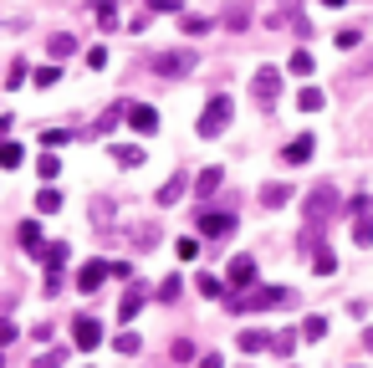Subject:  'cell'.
Wrapping results in <instances>:
<instances>
[{
    "mask_svg": "<svg viewBox=\"0 0 373 368\" xmlns=\"http://www.w3.org/2000/svg\"><path fill=\"white\" fill-rule=\"evenodd\" d=\"M200 368H225V358H220V353H204V358H200Z\"/></svg>",
    "mask_w": 373,
    "mask_h": 368,
    "instance_id": "cell-42",
    "label": "cell"
},
{
    "mask_svg": "<svg viewBox=\"0 0 373 368\" xmlns=\"http://www.w3.org/2000/svg\"><path fill=\"white\" fill-rule=\"evenodd\" d=\"M195 286H200V292L210 297V302H215V297H225V282H220V276H210V271H204V276H195Z\"/></svg>",
    "mask_w": 373,
    "mask_h": 368,
    "instance_id": "cell-21",
    "label": "cell"
},
{
    "mask_svg": "<svg viewBox=\"0 0 373 368\" xmlns=\"http://www.w3.org/2000/svg\"><path fill=\"white\" fill-rule=\"evenodd\" d=\"M72 343L82 348V353H93V348L102 343V327H97L93 318H77V322H72Z\"/></svg>",
    "mask_w": 373,
    "mask_h": 368,
    "instance_id": "cell-8",
    "label": "cell"
},
{
    "mask_svg": "<svg viewBox=\"0 0 373 368\" xmlns=\"http://www.w3.org/2000/svg\"><path fill=\"white\" fill-rule=\"evenodd\" d=\"M287 67L297 72V77H307V72H312V51H291V62H287Z\"/></svg>",
    "mask_w": 373,
    "mask_h": 368,
    "instance_id": "cell-31",
    "label": "cell"
},
{
    "mask_svg": "<svg viewBox=\"0 0 373 368\" xmlns=\"http://www.w3.org/2000/svg\"><path fill=\"white\" fill-rule=\"evenodd\" d=\"M323 6H332V10H338V6H348V0H323Z\"/></svg>",
    "mask_w": 373,
    "mask_h": 368,
    "instance_id": "cell-44",
    "label": "cell"
},
{
    "mask_svg": "<svg viewBox=\"0 0 373 368\" xmlns=\"http://www.w3.org/2000/svg\"><path fill=\"white\" fill-rule=\"evenodd\" d=\"M230 113H236V102H230L225 92H215V98L204 102V113H200V138H220L225 123H230Z\"/></svg>",
    "mask_w": 373,
    "mask_h": 368,
    "instance_id": "cell-2",
    "label": "cell"
},
{
    "mask_svg": "<svg viewBox=\"0 0 373 368\" xmlns=\"http://www.w3.org/2000/svg\"><path fill=\"white\" fill-rule=\"evenodd\" d=\"M189 190V174H184V169H179V174L169 179V184H164V190H159V205H174L179 200V194H184Z\"/></svg>",
    "mask_w": 373,
    "mask_h": 368,
    "instance_id": "cell-17",
    "label": "cell"
},
{
    "mask_svg": "<svg viewBox=\"0 0 373 368\" xmlns=\"http://www.w3.org/2000/svg\"><path fill=\"white\" fill-rule=\"evenodd\" d=\"M21 143H0V169H21Z\"/></svg>",
    "mask_w": 373,
    "mask_h": 368,
    "instance_id": "cell-26",
    "label": "cell"
},
{
    "mask_svg": "<svg viewBox=\"0 0 373 368\" xmlns=\"http://www.w3.org/2000/svg\"><path fill=\"white\" fill-rule=\"evenodd\" d=\"M128 128H133V134H159V108H149V102H128Z\"/></svg>",
    "mask_w": 373,
    "mask_h": 368,
    "instance_id": "cell-7",
    "label": "cell"
},
{
    "mask_svg": "<svg viewBox=\"0 0 373 368\" xmlns=\"http://www.w3.org/2000/svg\"><path fill=\"white\" fill-rule=\"evenodd\" d=\"M87 67H108V46H93V51H87Z\"/></svg>",
    "mask_w": 373,
    "mask_h": 368,
    "instance_id": "cell-39",
    "label": "cell"
},
{
    "mask_svg": "<svg viewBox=\"0 0 373 368\" xmlns=\"http://www.w3.org/2000/svg\"><path fill=\"white\" fill-rule=\"evenodd\" d=\"M291 343H297L291 333H276V338H271V348H276V353H291Z\"/></svg>",
    "mask_w": 373,
    "mask_h": 368,
    "instance_id": "cell-40",
    "label": "cell"
},
{
    "mask_svg": "<svg viewBox=\"0 0 373 368\" xmlns=\"http://www.w3.org/2000/svg\"><path fill=\"white\" fill-rule=\"evenodd\" d=\"M287 200H291L287 184H266V190H261V205H271V210H276V205H287Z\"/></svg>",
    "mask_w": 373,
    "mask_h": 368,
    "instance_id": "cell-22",
    "label": "cell"
},
{
    "mask_svg": "<svg viewBox=\"0 0 373 368\" xmlns=\"http://www.w3.org/2000/svg\"><path fill=\"white\" fill-rule=\"evenodd\" d=\"M153 72H159V77H184V72H195V51H159V57H153Z\"/></svg>",
    "mask_w": 373,
    "mask_h": 368,
    "instance_id": "cell-4",
    "label": "cell"
},
{
    "mask_svg": "<svg viewBox=\"0 0 373 368\" xmlns=\"http://www.w3.org/2000/svg\"><path fill=\"white\" fill-rule=\"evenodd\" d=\"M225 276H230V286H251L256 282V256H236Z\"/></svg>",
    "mask_w": 373,
    "mask_h": 368,
    "instance_id": "cell-11",
    "label": "cell"
},
{
    "mask_svg": "<svg viewBox=\"0 0 373 368\" xmlns=\"http://www.w3.org/2000/svg\"><path fill=\"white\" fill-rule=\"evenodd\" d=\"M108 276H113V261H82L77 266V292H97Z\"/></svg>",
    "mask_w": 373,
    "mask_h": 368,
    "instance_id": "cell-6",
    "label": "cell"
},
{
    "mask_svg": "<svg viewBox=\"0 0 373 368\" xmlns=\"http://www.w3.org/2000/svg\"><path fill=\"white\" fill-rule=\"evenodd\" d=\"M261 348H271V333H261V327H246V333H240V353H261Z\"/></svg>",
    "mask_w": 373,
    "mask_h": 368,
    "instance_id": "cell-16",
    "label": "cell"
},
{
    "mask_svg": "<svg viewBox=\"0 0 373 368\" xmlns=\"http://www.w3.org/2000/svg\"><path fill=\"white\" fill-rule=\"evenodd\" d=\"M363 343H368V353H373V327H368V333H363Z\"/></svg>",
    "mask_w": 373,
    "mask_h": 368,
    "instance_id": "cell-43",
    "label": "cell"
},
{
    "mask_svg": "<svg viewBox=\"0 0 373 368\" xmlns=\"http://www.w3.org/2000/svg\"><path fill=\"white\" fill-rule=\"evenodd\" d=\"M230 230H236V215H215V210L200 215V235H230Z\"/></svg>",
    "mask_w": 373,
    "mask_h": 368,
    "instance_id": "cell-10",
    "label": "cell"
},
{
    "mask_svg": "<svg viewBox=\"0 0 373 368\" xmlns=\"http://www.w3.org/2000/svg\"><path fill=\"white\" fill-rule=\"evenodd\" d=\"M113 348H118V353H128V358H133V353L144 348V338H138V333H118V338H113Z\"/></svg>",
    "mask_w": 373,
    "mask_h": 368,
    "instance_id": "cell-27",
    "label": "cell"
},
{
    "mask_svg": "<svg viewBox=\"0 0 373 368\" xmlns=\"http://www.w3.org/2000/svg\"><path fill=\"white\" fill-rule=\"evenodd\" d=\"M287 302H297L291 286H261V292H236V297H225V307H230V312H266V307H287Z\"/></svg>",
    "mask_w": 373,
    "mask_h": 368,
    "instance_id": "cell-1",
    "label": "cell"
},
{
    "mask_svg": "<svg viewBox=\"0 0 373 368\" xmlns=\"http://www.w3.org/2000/svg\"><path fill=\"white\" fill-rule=\"evenodd\" d=\"M353 241H358V246H373V220H368V210H363V215H353Z\"/></svg>",
    "mask_w": 373,
    "mask_h": 368,
    "instance_id": "cell-20",
    "label": "cell"
},
{
    "mask_svg": "<svg viewBox=\"0 0 373 368\" xmlns=\"http://www.w3.org/2000/svg\"><path fill=\"white\" fill-rule=\"evenodd\" d=\"M332 200H338V190H332V184H317V190L307 194V235H317V226L332 215Z\"/></svg>",
    "mask_w": 373,
    "mask_h": 368,
    "instance_id": "cell-3",
    "label": "cell"
},
{
    "mask_svg": "<svg viewBox=\"0 0 373 368\" xmlns=\"http://www.w3.org/2000/svg\"><path fill=\"white\" fill-rule=\"evenodd\" d=\"M179 286H184V282H179V276H169V282L159 286V297H164V302H174V297H179Z\"/></svg>",
    "mask_w": 373,
    "mask_h": 368,
    "instance_id": "cell-36",
    "label": "cell"
},
{
    "mask_svg": "<svg viewBox=\"0 0 373 368\" xmlns=\"http://www.w3.org/2000/svg\"><path fill=\"white\" fill-rule=\"evenodd\" d=\"M144 302H149V292H144V286H128V292H123V302H118V322H133Z\"/></svg>",
    "mask_w": 373,
    "mask_h": 368,
    "instance_id": "cell-9",
    "label": "cell"
},
{
    "mask_svg": "<svg viewBox=\"0 0 373 368\" xmlns=\"http://www.w3.org/2000/svg\"><path fill=\"white\" fill-rule=\"evenodd\" d=\"M220 179H225V174H220V169H204V174L195 179V200H210V194H215V190H220Z\"/></svg>",
    "mask_w": 373,
    "mask_h": 368,
    "instance_id": "cell-15",
    "label": "cell"
},
{
    "mask_svg": "<svg viewBox=\"0 0 373 368\" xmlns=\"http://www.w3.org/2000/svg\"><path fill=\"white\" fill-rule=\"evenodd\" d=\"M36 210H41V215H57V210H61V194H57V190L46 184V190L36 194Z\"/></svg>",
    "mask_w": 373,
    "mask_h": 368,
    "instance_id": "cell-24",
    "label": "cell"
},
{
    "mask_svg": "<svg viewBox=\"0 0 373 368\" xmlns=\"http://www.w3.org/2000/svg\"><path fill=\"white\" fill-rule=\"evenodd\" d=\"M67 256H72V251H67V246H61V241H51L46 251H41V261H46V271H61V266H67Z\"/></svg>",
    "mask_w": 373,
    "mask_h": 368,
    "instance_id": "cell-18",
    "label": "cell"
},
{
    "mask_svg": "<svg viewBox=\"0 0 373 368\" xmlns=\"http://www.w3.org/2000/svg\"><path fill=\"white\" fill-rule=\"evenodd\" d=\"M312 271H317V276H332V271H338V256H332V251H317V256H312Z\"/></svg>",
    "mask_w": 373,
    "mask_h": 368,
    "instance_id": "cell-29",
    "label": "cell"
},
{
    "mask_svg": "<svg viewBox=\"0 0 373 368\" xmlns=\"http://www.w3.org/2000/svg\"><path fill=\"white\" fill-rule=\"evenodd\" d=\"M113 159H118L123 169H138L144 164V149H138V143H113Z\"/></svg>",
    "mask_w": 373,
    "mask_h": 368,
    "instance_id": "cell-14",
    "label": "cell"
},
{
    "mask_svg": "<svg viewBox=\"0 0 373 368\" xmlns=\"http://www.w3.org/2000/svg\"><path fill=\"white\" fill-rule=\"evenodd\" d=\"M149 10H164V16H169V10H179V0H149Z\"/></svg>",
    "mask_w": 373,
    "mask_h": 368,
    "instance_id": "cell-41",
    "label": "cell"
},
{
    "mask_svg": "<svg viewBox=\"0 0 373 368\" xmlns=\"http://www.w3.org/2000/svg\"><path fill=\"white\" fill-rule=\"evenodd\" d=\"M281 159H287V164H307V159H312V134H302V138H291V143H287V149H281Z\"/></svg>",
    "mask_w": 373,
    "mask_h": 368,
    "instance_id": "cell-13",
    "label": "cell"
},
{
    "mask_svg": "<svg viewBox=\"0 0 373 368\" xmlns=\"http://www.w3.org/2000/svg\"><path fill=\"white\" fill-rule=\"evenodd\" d=\"M67 138H72V128H46V134H41V143H46V149H61Z\"/></svg>",
    "mask_w": 373,
    "mask_h": 368,
    "instance_id": "cell-33",
    "label": "cell"
},
{
    "mask_svg": "<svg viewBox=\"0 0 373 368\" xmlns=\"http://www.w3.org/2000/svg\"><path fill=\"white\" fill-rule=\"evenodd\" d=\"M36 174H41V179L51 184V179L61 174V159H57V154H41V159H36Z\"/></svg>",
    "mask_w": 373,
    "mask_h": 368,
    "instance_id": "cell-25",
    "label": "cell"
},
{
    "mask_svg": "<svg viewBox=\"0 0 373 368\" xmlns=\"http://www.w3.org/2000/svg\"><path fill=\"white\" fill-rule=\"evenodd\" d=\"M302 338H307V343H317V338H327V318H307V322H302Z\"/></svg>",
    "mask_w": 373,
    "mask_h": 368,
    "instance_id": "cell-28",
    "label": "cell"
},
{
    "mask_svg": "<svg viewBox=\"0 0 373 368\" xmlns=\"http://www.w3.org/2000/svg\"><path fill=\"white\" fill-rule=\"evenodd\" d=\"M174 251H179V261H195L200 256V241H195V235H184V241H174Z\"/></svg>",
    "mask_w": 373,
    "mask_h": 368,
    "instance_id": "cell-32",
    "label": "cell"
},
{
    "mask_svg": "<svg viewBox=\"0 0 373 368\" xmlns=\"http://www.w3.org/2000/svg\"><path fill=\"white\" fill-rule=\"evenodd\" d=\"M46 51H51V62H61V57H72V51H77V42H72V36H51Z\"/></svg>",
    "mask_w": 373,
    "mask_h": 368,
    "instance_id": "cell-23",
    "label": "cell"
},
{
    "mask_svg": "<svg viewBox=\"0 0 373 368\" xmlns=\"http://www.w3.org/2000/svg\"><path fill=\"white\" fill-rule=\"evenodd\" d=\"M16 235H21V251L26 256H41V226H36V220H21Z\"/></svg>",
    "mask_w": 373,
    "mask_h": 368,
    "instance_id": "cell-12",
    "label": "cell"
},
{
    "mask_svg": "<svg viewBox=\"0 0 373 368\" xmlns=\"http://www.w3.org/2000/svg\"><path fill=\"white\" fill-rule=\"evenodd\" d=\"M16 333H21L16 322H0V348H10V343H16Z\"/></svg>",
    "mask_w": 373,
    "mask_h": 368,
    "instance_id": "cell-38",
    "label": "cell"
},
{
    "mask_svg": "<svg viewBox=\"0 0 373 368\" xmlns=\"http://www.w3.org/2000/svg\"><path fill=\"white\" fill-rule=\"evenodd\" d=\"M323 102H327V98H323V87H302V92H297V108H302V113H317Z\"/></svg>",
    "mask_w": 373,
    "mask_h": 368,
    "instance_id": "cell-19",
    "label": "cell"
},
{
    "mask_svg": "<svg viewBox=\"0 0 373 368\" xmlns=\"http://www.w3.org/2000/svg\"><path fill=\"white\" fill-rule=\"evenodd\" d=\"M31 82H36V87H57V82H61V72H57V67H36Z\"/></svg>",
    "mask_w": 373,
    "mask_h": 368,
    "instance_id": "cell-34",
    "label": "cell"
},
{
    "mask_svg": "<svg viewBox=\"0 0 373 368\" xmlns=\"http://www.w3.org/2000/svg\"><path fill=\"white\" fill-rule=\"evenodd\" d=\"M251 92H256L261 108H271V102L281 98V72L276 67H261V72H256V82H251Z\"/></svg>",
    "mask_w": 373,
    "mask_h": 368,
    "instance_id": "cell-5",
    "label": "cell"
},
{
    "mask_svg": "<svg viewBox=\"0 0 373 368\" xmlns=\"http://www.w3.org/2000/svg\"><path fill=\"white\" fill-rule=\"evenodd\" d=\"M358 42H363V36H358V31H338V51H353Z\"/></svg>",
    "mask_w": 373,
    "mask_h": 368,
    "instance_id": "cell-37",
    "label": "cell"
},
{
    "mask_svg": "<svg viewBox=\"0 0 373 368\" xmlns=\"http://www.w3.org/2000/svg\"><path fill=\"white\" fill-rule=\"evenodd\" d=\"M179 26H184V36H204V31H210L204 16H179Z\"/></svg>",
    "mask_w": 373,
    "mask_h": 368,
    "instance_id": "cell-30",
    "label": "cell"
},
{
    "mask_svg": "<svg viewBox=\"0 0 373 368\" xmlns=\"http://www.w3.org/2000/svg\"><path fill=\"white\" fill-rule=\"evenodd\" d=\"M0 368H6V353H0Z\"/></svg>",
    "mask_w": 373,
    "mask_h": 368,
    "instance_id": "cell-45",
    "label": "cell"
},
{
    "mask_svg": "<svg viewBox=\"0 0 373 368\" xmlns=\"http://www.w3.org/2000/svg\"><path fill=\"white\" fill-rule=\"evenodd\" d=\"M97 21H102V26H118V0H102V6H97Z\"/></svg>",
    "mask_w": 373,
    "mask_h": 368,
    "instance_id": "cell-35",
    "label": "cell"
}]
</instances>
